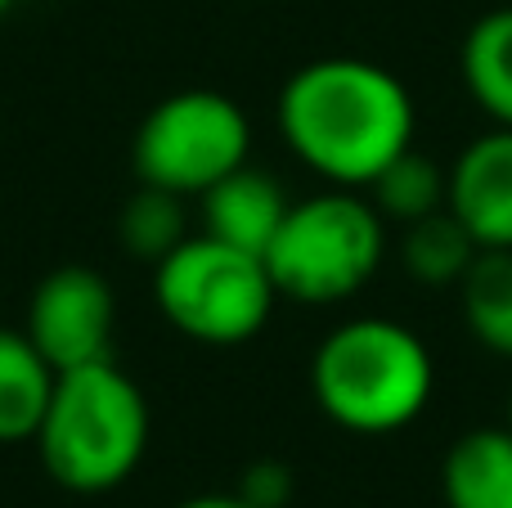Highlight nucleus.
<instances>
[{"label": "nucleus", "mask_w": 512, "mask_h": 508, "mask_svg": "<svg viewBox=\"0 0 512 508\" xmlns=\"http://www.w3.org/2000/svg\"><path fill=\"white\" fill-rule=\"evenodd\" d=\"M252 149V122L221 90H176L149 108L131 144L135 176L167 194H207L239 171Z\"/></svg>", "instance_id": "423d86ee"}, {"label": "nucleus", "mask_w": 512, "mask_h": 508, "mask_svg": "<svg viewBox=\"0 0 512 508\" xmlns=\"http://www.w3.org/2000/svg\"><path fill=\"white\" fill-rule=\"evenodd\" d=\"M176 508H252V504L243 500L239 491H234V495H194V500H185V504H176Z\"/></svg>", "instance_id": "a211bd4d"}, {"label": "nucleus", "mask_w": 512, "mask_h": 508, "mask_svg": "<svg viewBox=\"0 0 512 508\" xmlns=\"http://www.w3.org/2000/svg\"><path fill=\"white\" fill-rule=\"evenodd\" d=\"M54 383L59 369L36 351V342L23 329H0V446L36 441Z\"/></svg>", "instance_id": "9b49d317"}, {"label": "nucleus", "mask_w": 512, "mask_h": 508, "mask_svg": "<svg viewBox=\"0 0 512 508\" xmlns=\"http://www.w3.org/2000/svg\"><path fill=\"white\" fill-rule=\"evenodd\" d=\"M113 284L90 266H59L36 284L23 333L54 369H77L108 356L113 342Z\"/></svg>", "instance_id": "0eeeda50"}, {"label": "nucleus", "mask_w": 512, "mask_h": 508, "mask_svg": "<svg viewBox=\"0 0 512 508\" xmlns=\"http://www.w3.org/2000/svg\"><path fill=\"white\" fill-rule=\"evenodd\" d=\"M41 464L63 491L72 495H104L117 491L149 450V401L140 383L113 365L63 369L54 383L50 410L36 428Z\"/></svg>", "instance_id": "7ed1b4c3"}, {"label": "nucleus", "mask_w": 512, "mask_h": 508, "mask_svg": "<svg viewBox=\"0 0 512 508\" xmlns=\"http://www.w3.org/2000/svg\"><path fill=\"white\" fill-rule=\"evenodd\" d=\"M436 369L423 338L400 320L360 315L319 342L310 360L315 405L355 437H387L427 410Z\"/></svg>", "instance_id": "f03ea898"}, {"label": "nucleus", "mask_w": 512, "mask_h": 508, "mask_svg": "<svg viewBox=\"0 0 512 508\" xmlns=\"http://www.w3.org/2000/svg\"><path fill=\"white\" fill-rule=\"evenodd\" d=\"M117 239H122L126 257L158 266L167 252H176L180 243L189 239V234H185V207H180V194L140 185L131 198H126L122 216H117Z\"/></svg>", "instance_id": "dca6fc26"}, {"label": "nucleus", "mask_w": 512, "mask_h": 508, "mask_svg": "<svg viewBox=\"0 0 512 508\" xmlns=\"http://www.w3.org/2000/svg\"><path fill=\"white\" fill-rule=\"evenodd\" d=\"M463 86L495 126H512V9L481 14L463 36Z\"/></svg>", "instance_id": "f8f14e48"}, {"label": "nucleus", "mask_w": 512, "mask_h": 508, "mask_svg": "<svg viewBox=\"0 0 512 508\" xmlns=\"http://www.w3.org/2000/svg\"><path fill=\"white\" fill-rule=\"evenodd\" d=\"M445 198H450V171H441V162L418 153L414 144L396 153L369 185V203L378 207V216L400 225H414L423 216L441 212Z\"/></svg>", "instance_id": "2eb2a0df"}, {"label": "nucleus", "mask_w": 512, "mask_h": 508, "mask_svg": "<svg viewBox=\"0 0 512 508\" xmlns=\"http://www.w3.org/2000/svg\"><path fill=\"white\" fill-rule=\"evenodd\" d=\"M14 5H18V0H0V18H5L9 9H14Z\"/></svg>", "instance_id": "6ab92c4d"}, {"label": "nucleus", "mask_w": 512, "mask_h": 508, "mask_svg": "<svg viewBox=\"0 0 512 508\" xmlns=\"http://www.w3.org/2000/svg\"><path fill=\"white\" fill-rule=\"evenodd\" d=\"M445 207L481 248H512V126L477 135L454 158Z\"/></svg>", "instance_id": "6e6552de"}, {"label": "nucleus", "mask_w": 512, "mask_h": 508, "mask_svg": "<svg viewBox=\"0 0 512 508\" xmlns=\"http://www.w3.org/2000/svg\"><path fill=\"white\" fill-rule=\"evenodd\" d=\"M463 324L486 351L512 360V248H481L459 284Z\"/></svg>", "instance_id": "ddd939ff"}, {"label": "nucleus", "mask_w": 512, "mask_h": 508, "mask_svg": "<svg viewBox=\"0 0 512 508\" xmlns=\"http://www.w3.org/2000/svg\"><path fill=\"white\" fill-rule=\"evenodd\" d=\"M239 495L252 508H288V500H292V468L279 464V459H256V464L243 468Z\"/></svg>", "instance_id": "f3484780"}, {"label": "nucleus", "mask_w": 512, "mask_h": 508, "mask_svg": "<svg viewBox=\"0 0 512 508\" xmlns=\"http://www.w3.org/2000/svg\"><path fill=\"white\" fill-rule=\"evenodd\" d=\"M445 508H512V428H472L441 459Z\"/></svg>", "instance_id": "9d476101"}, {"label": "nucleus", "mask_w": 512, "mask_h": 508, "mask_svg": "<svg viewBox=\"0 0 512 508\" xmlns=\"http://www.w3.org/2000/svg\"><path fill=\"white\" fill-rule=\"evenodd\" d=\"M477 252H481V243L468 234V225H463L450 207H441V212L405 225L400 266L423 288H445V284H463V275H468V266L477 261Z\"/></svg>", "instance_id": "4468645a"}, {"label": "nucleus", "mask_w": 512, "mask_h": 508, "mask_svg": "<svg viewBox=\"0 0 512 508\" xmlns=\"http://www.w3.org/2000/svg\"><path fill=\"white\" fill-rule=\"evenodd\" d=\"M198 198H203V234L234 243L243 252H256V257H265V248H270V239L279 234L283 216L292 207L279 180L261 167H248V162Z\"/></svg>", "instance_id": "1a4fd4ad"}, {"label": "nucleus", "mask_w": 512, "mask_h": 508, "mask_svg": "<svg viewBox=\"0 0 512 508\" xmlns=\"http://www.w3.org/2000/svg\"><path fill=\"white\" fill-rule=\"evenodd\" d=\"M153 302L185 338L203 347H239L265 329L279 288L265 257L198 234L153 266Z\"/></svg>", "instance_id": "39448f33"}, {"label": "nucleus", "mask_w": 512, "mask_h": 508, "mask_svg": "<svg viewBox=\"0 0 512 508\" xmlns=\"http://www.w3.org/2000/svg\"><path fill=\"white\" fill-rule=\"evenodd\" d=\"M279 131L297 162L337 189H369L414 144V95L382 63L333 54L297 68L279 90Z\"/></svg>", "instance_id": "f257e3e1"}, {"label": "nucleus", "mask_w": 512, "mask_h": 508, "mask_svg": "<svg viewBox=\"0 0 512 508\" xmlns=\"http://www.w3.org/2000/svg\"><path fill=\"white\" fill-rule=\"evenodd\" d=\"M387 221L355 189H324L288 207L265 248L279 297L301 306H337L355 297L382 266Z\"/></svg>", "instance_id": "20e7f679"}, {"label": "nucleus", "mask_w": 512, "mask_h": 508, "mask_svg": "<svg viewBox=\"0 0 512 508\" xmlns=\"http://www.w3.org/2000/svg\"><path fill=\"white\" fill-rule=\"evenodd\" d=\"M508 428H512V387H508Z\"/></svg>", "instance_id": "aec40b11"}]
</instances>
